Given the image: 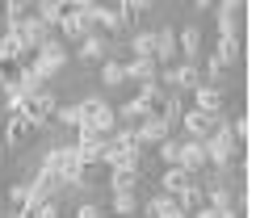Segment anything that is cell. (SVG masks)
Here are the masks:
<instances>
[{"label": "cell", "mask_w": 256, "mask_h": 218, "mask_svg": "<svg viewBox=\"0 0 256 218\" xmlns=\"http://www.w3.org/2000/svg\"><path fill=\"white\" fill-rule=\"evenodd\" d=\"M38 168H50L59 176V184H76L80 180V172H84V160H80V147L76 143H55L42 156Z\"/></svg>", "instance_id": "obj_1"}, {"label": "cell", "mask_w": 256, "mask_h": 218, "mask_svg": "<svg viewBox=\"0 0 256 218\" xmlns=\"http://www.w3.org/2000/svg\"><path fill=\"white\" fill-rule=\"evenodd\" d=\"M80 105V126H92V130H101L105 138L118 130V118H114V105L105 101V96H84V101H76Z\"/></svg>", "instance_id": "obj_2"}, {"label": "cell", "mask_w": 256, "mask_h": 218, "mask_svg": "<svg viewBox=\"0 0 256 218\" xmlns=\"http://www.w3.org/2000/svg\"><path fill=\"white\" fill-rule=\"evenodd\" d=\"M68 63H72V50L63 46L59 38H50V42H46L42 50H34V59H30V68H34V72L42 76V80L50 84V80H55V76H59L63 68H68Z\"/></svg>", "instance_id": "obj_3"}, {"label": "cell", "mask_w": 256, "mask_h": 218, "mask_svg": "<svg viewBox=\"0 0 256 218\" xmlns=\"http://www.w3.org/2000/svg\"><path fill=\"white\" fill-rule=\"evenodd\" d=\"M55 109H59V92L55 88H42V92H34V96H26L21 101V118H26L30 126H50V118H55Z\"/></svg>", "instance_id": "obj_4"}, {"label": "cell", "mask_w": 256, "mask_h": 218, "mask_svg": "<svg viewBox=\"0 0 256 218\" xmlns=\"http://www.w3.org/2000/svg\"><path fill=\"white\" fill-rule=\"evenodd\" d=\"M222 122H227V118L202 114V109H194V105H189L185 114H180V130H176V134H180V138H198V143H206V138L214 134V130H218Z\"/></svg>", "instance_id": "obj_5"}, {"label": "cell", "mask_w": 256, "mask_h": 218, "mask_svg": "<svg viewBox=\"0 0 256 218\" xmlns=\"http://www.w3.org/2000/svg\"><path fill=\"white\" fill-rule=\"evenodd\" d=\"M189 96H194V109H202V114H214V118H222V109H227V101H231V92L222 88V84H206V80H202Z\"/></svg>", "instance_id": "obj_6"}, {"label": "cell", "mask_w": 256, "mask_h": 218, "mask_svg": "<svg viewBox=\"0 0 256 218\" xmlns=\"http://www.w3.org/2000/svg\"><path fill=\"white\" fill-rule=\"evenodd\" d=\"M76 59L84 63V68H101L105 59H114V42H110V38H101L97 30H92V34L76 46Z\"/></svg>", "instance_id": "obj_7"}, {"label": "cell", "mask_w": 256, "mask_h": 218, "mask_svg": "<svg viewBox=\"0 0 256 218\" xmlns=\"http://www.w3.org/2000/svg\"><path fill=\"white\" fill-rule=\"evenodd\" d=\"M34 138H38V126H30L21 114H8L0 143H4V147H13V151H21V147H30V143H34Z\"/></svg>", "instance_id": "obj_8"}, {"label": "cell", "mask_w": 256, "mask_h": 218, "mask_svg": "<svg viewBox=\"0 0 256 218\" xmlns=\"http://www.w3.org/2000/svg\"><path fill=\"white\" fill-rule=\"evenodd\" d=\"M134 134H138V147L152 151V147L164 143V138H172V126H168L164 118H143V122L134 126Z\"/></svg>", "instance_id": "obj_9"}, {"label": "cell", "mask_w": 256, "mask_h": 218, "mask_svg": "<svg viewBox=\"0 0 256 218\" xmlns=\"http://www.w3.org/2000/svg\"><path fill=\"white\" fill-rule=\"evenodd\" d=\"M176 168H185L189 176H202L206 172V147L198 138H180V156H176Z\"/></svg>", "instance_id": "obj_10"}, {"label": "cell", "mask_w": 256, "mask_h": 218, "mask_svg": "<svg viewBox=\"0 0 256 218\" xmlns=\"http://www.w3.org/2000/svg\"><path fill=\"white\" fill-rule=\"evenodd\" d=\"M156 63L160 68L180 63V54H176V26H156Z\"/></svg>", "instance_id": "obj_11"}, {"label": "cell", "mask_w": 256, "mask_h": 218, "mask_svg": "<svg viewBox=\"0 0 256 218\" xmlns=\"http://www.w3.org/2000/svg\"><path fill=\"white\" fill-rule=\"evenodd\" d=\"M176 54H180V63H202V30L198 26L176 30Z\"/></svg>", "instance_id": "obj_12"}, {"label": "cell", "mask_w": 256, "mask_h": 218, "mask_svg": "<svg viewBox=\"0 0 256 218\" xmlns=\"http://www.w3.org/2000/svg\"><path fill=\"white\" fill-rule=\"evenodd\" d=\"M17 30H21V38H26V46H30V54H34V50H42V46H46L50 38H55V30H50L46 21H38L34 13H30L26 21H21Z\"/></svg>", "instance_id": "obj_13"}, {"label": "cell", "mask_w": 256, "mask_h": 218, "mask_svg": "<svg viewBox=\"0 0 256 218\" xmlns=\"http://www.w3.org/2000/svg\"><path fill=\"white\" fill-rule=\"evenodd\" d=\"M88 34H92V30L84 26V21H80L76 13H63V21L55 26V38L63 42V46H80V42L88 38Z\"/></svg>", "instance_id": "obj_14"}, {"label": "cell", "mask_w": 256, "mask_h": 218, "mask_svg": "<svg viewBox=\"0 0 256 218\" xmlns=\"http://www.w3.org/2000/svg\"><path fill=\"white\" fill-rule=\"evenodd\" d=\"M194 180H198V176H189L185 168H176V164H172V168H164V172H160V180H156V193H168V198H176V193H185Z\"/></svg>", "instance_id": "obj_15"}, {"label": "cell", "mask_w": 256, "mask_h": 218, "mask_svg": "<svg viewBox=\"0 0 256 218\" xmlns=\"http://www.w3.org/2000/svg\"><path fill=\"white\" fill-rule=\"evenodd\" d=\"M122 68H126V80H134V84L160 80V63H156V59H126Z\"/></svg>", "instance_id": "obj_16"}, {"label": "cell", "mask_w": 256, "mask_h": 218, "mask_svg": "<svg viewBox=\"0 0 256 218\" xmlns=\"http://www.w3.org/2000/svg\"><path fill=\"white\" fill-rule=\"evenodd\" d=\"M13 84H17V88L26 92V96H34V92H42V88H50V84L42 80V76H38L34 68H30V63H26V68H17V72H13Z\"/></svg>", "instance_id": "obj_17"}, {"label": "cell", "mask_w": 256, "mask_h": 218, "mask_svg": "<svg viewBox=\"0 0 256 218\" xmlns=\"http://www.w3.org/2000/svg\"><path fill=\"white\" fill-rule=\"evenodd\" d=\"M138 180H143V172H130V168H118L110 172V193H138Z\"/></svg>", "instance_id": "obj_18"}, {"label": "cell", "mask_w": 256, "mask_h": 218, "mask_svg": "<svg viewBox=\"0 0 256 218\" xmlns=\"http://www.w3.org/2000/svg\"><path fill=\"white\" fill-rule=\"evenodd\" d=\"M143 214L147 218H168V214H180V210H176V198H168V193H152V198L143 202Z\"/></svg>", "instance_id": "obj_19"}, {"label": "cell", "mask_w": 256, "mask_h": 218, "mask_svg": "<svg viewBox=\"0 0 256 218\" xmlns=\"http://www.w3.org/2000/svg\"><path fill=\"white\" fill-rule=\"evenodd\" d=\"M202 206H206V189H202V184H198V180H194V184H189V189H185V193H176V210H180V214H185V218H189V214H194V210H202Z\"/></svg>", "instance_id": "obj_20"}, {"label": "cell", "mask_w": 256, "mask_h": 218, "mask_svg": "<svg viewBox=\"0 0 256 218\" xmlns=\"http://www.w3.org/2000/svg\"><path fill=\"white\" fill-rule=\"evenodd\" d=\"M130 59H156V30L130 34Z\"/></svg>", "instance_id": "obj_21"}, {"label": "cell", "mask_w": 256, "mask_h": 218, "mask_svg": "<svg viewBox=\"0 0 256 218\" xmlns=\"http://www.w3.org/2000/svg\"><path fill=\"white\" fill-rule=\"evenodd\" d=\"M30 13H34L38 21H46V26L55 30L59 21H63V13H68V4H59V0H38V4L30 8Z\"/></svg>", "instance_id": "obj_22"}, {"label": "cell", "mask_w": 256, "mask_h": 218, "mask_svg": "<svg viewBox=\"0 0 256 218\" xmlns=\"http://www.w3.org/2000/svg\"><path fill=\"white\" fill-rule=\"evenodd\" d=\"M180 114H185V96H180V92H168V96H164V109H160V118L172 126V134L180 130Z\"/></svg>", "instance_id": "obj_23"}, {"label": "cell", "mask_w": 256, "mask_h": 218, "mask_svg": "<svg viewBox=\"0 0 256 218\" xmlns=\"http://www.w3.org/2000/svg\"><path fill=\"white\" fill-rule=\"evenodd\" d=\"M97 72H101V84H105V88H118V84H126V68H122V59H105Z\"/></svg>", "instance_id": "obj_24"}, {"label": "cell", "mask_w": 256, "mask_h": 218, "mask_svg": "<svg viewBox=\"0 0 256 218\" xmlns=\"http://www.w3.org/2000/svg\"><path fill=\"white\" fill-rule=\"evenodd\" d=\"M138 206H143V202H138V193H110V210L114 214H138Z\"/></svg>", "instance_id": "obj_25"}, {"label": "cell", "mask_w": 256, "mask_h": 218, "mask_svg": "<svg viewBox=\"0 0 256 218\" xmlns=\"http://www.w3.org/2000/svg\"><path fill=\"white\" fill-rule=\"evenodd\" d=\"M0 193H4V206H8V210H21L26 198H30V184L17 180V184H8V189H0Z\"/></svg>", "instance_id": "obj_26"}, {"label": "cell", "mask_w": 256, "mask_h": 218, "mask_svg": "<svg viewBox=\"0 0 256 218\" xmlns=\"http://www.w3.org/2000/svg\"><path fill=\"white\" fill-rule=\"evenodd\" d=\"M26 17H30V4H21V0H8L4 4V30H17Z\"/></svg>", "instance_id": "obj_27"}, {"label": "cell", "mask_w": 256, "mask_h": 218, "mask_svg": "<svg viewBox=\"0 0 256 218\" xmlns=\"http://www.w3.org/2000/svg\"><path fill=\"white\" fill-rule=\"evenodd\" d=\"M156 156H160V164H164V168H172V164H176V156H180V134L164 138V143L156 147Z\"/></svg>", "instance_id": "obj_28"}, {"label": "cell", "mask_w": 256, "mask_h": 218, "mask_svg": "<svg viewBox=\"0 0 256 218\" xmlns=\"http://www.w3.org/2000/svg\"><path fill=\"white\" fill-rule=\"evenodd\" d=\"M50 122H59V126L76 130V126H80V105H59V109H55V118H50Z\"/></svg>", "instance_id": "obj_29"}, {"label": "cell", "mask_w": 256, "mask_h": 218, "mask_svg": "<svg viewBox=\"0 0 256 218\" xmlns=\"http://www.w3.org/2000/svg\"><path fill=\"white\" fill-rule=\"evenodd\" d=\"M248 130H252V122H248V114H240V118H231V122H227V134L236 138L240 147L248 143Z\"/></svg>", "instance_id": "obj_30"}, {"label": "cell", "mask_w": 256, "mask_h": 218, "mask_svg": "<svg viewBox=\"0 0 256 218\" xmlns=\"http://www.w3.org/2000/svg\"><path fill=\"white\" fill-rule=\"evenodd\" d=\"M76 218H110V210H101L97 202H80L76 206Z\"/></svg>", "instance_id": "obj_31"}, {"label": "cell", "mask_w": 256, "mask_h": 218, "mask_svg": "<svg viewBox=\"0 0 256 218\" xmlns=\"http://www.w3.org/2000/svg\"><path fill=\"white\" fill-rule=\"evenodd\" d=\"M63 210H59V198H50V202H42L38 210H34V218H59Z\"/></svg>", "instance_id": "obj_32"}, {"label": "cell", "mask_w": 256, "mask_h": 218, "mask_svg": "<svg viewBox=\"0 0 256 218\" xmlns=\"http://www.w3.org/2000/svg\"><path fill=\"white\" fill-rule=\"evenodd\" d=\"M8 76H13V72H8V63H4V59H0V84H4Z\"/></svg>", "instance_id": "obj_33"}, {"label": "cell", "mask_w": 256, "mask_h": 218, "mask_svg": "<svg viewBox=\"0 0 256 218\" xmlns=\"http://www.w3.org/2000/svg\"><path fill=\"white\" fill-rule=\"evenodd\" d=\"M0 218H4V193H0Z\"/></svg>", "instance_id": "obj_34"}, {"label": "cell", "mask_w": 256, "mask_h": 218, "mask_svg": "<svg viewBox=\"0 0 256 218\" xmlns=\"http://www.w3.org/2000/svg\"><path fill=\"white\" fill-rule=\"evenodd\" d=\"M168 218H185V214H168Z\"/></svg>", "instance_id": "obj_35"}, {"label": "cell", "mask_w": 256, "mask_h": 218, "mask_svg": "<svg viewBox=\"0 0 256 218\" xmlns=\"http://www.w3.org/2000/svg\"><path fill=\"white\" fill-rule=\"evenodd\" d=\"M0 156H4V143H0Z\"/></svg>", "instance_id": "obj_36"}]
</instances>
